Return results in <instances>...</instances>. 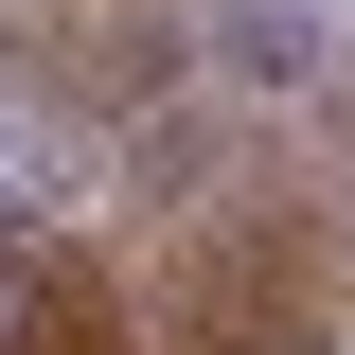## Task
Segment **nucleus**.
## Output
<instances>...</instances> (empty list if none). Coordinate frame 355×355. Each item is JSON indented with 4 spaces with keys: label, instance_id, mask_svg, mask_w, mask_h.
Returning a JSON list of instances; mask_svg holds the SVG:
<instances>
[{
    "label": "nucleus",
    "instance_id": "f257e3e1",
    "mask_svg": "<svg viewBox=\"0 0 355 355\" xmlns=\"http://www.w3.org/2000/svg\"><path fill=\"white\" fill-rule=\"evenodd\" d=\"M0 355H142V302L53 231H0Z\"/></svg>",
    "mask_w": 355,
    "mask_h": 355
}]
</instances>
